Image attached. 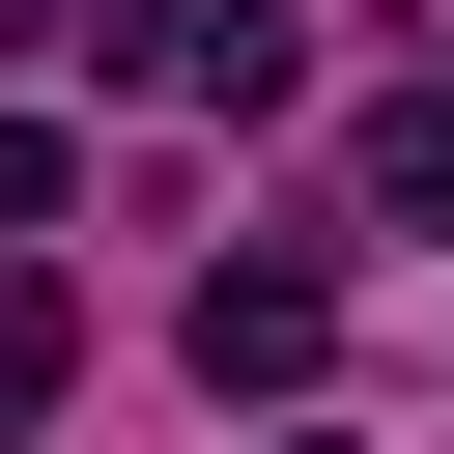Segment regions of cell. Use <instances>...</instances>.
Segmentation results:
<instances>
[{
  "label": "cell",
  "instance_id": "obj_1",
  "mask_svg": "<svg viewBox=\"0 0 454 454\" xmlns=\"http://www.w3.org/2000/svg\"><path fill=\"white\" fill-rule=\"evenodd\" d=\"M312 340H340L312 255H199V397H312Z\"/></svg>",
  "mask_w": 454,
  "mask_h": 454
},
{
  "label": "cell",
  "instance_id": "obj_2",
  "mask_svg": "<svg viewBox=\"0 0 454 454\" xmlns=\"http://www.w3.org/2000/svg\"><path fill=\"white\" fill-rule=\"evenodd\" d=\"M340 199H369V227H454V85H369V142H340Z\"/></svg>",
  "mask_w": 454,
  "mask_h": 454
},
{
  "label": "cell",
  "instance_id": "obj_3",
  "mask_svg": "<svg viewBox=\"0 0 454 454\" xmlns=\"http://www.w3.org/2000/svg\"><path fill=\"white\" fill-rule=\"evenodd\" d=\"M57 397H85V284H28V255H0V426H57Z\"/></svg>",
  "mask_w": 454,
  "mask_h": 454
},
{
  "label": "cell",
  "instance_id": "obj_4",
  "mask_svg": "<svg viewBox=\"0 0 454 454\" xmlns=\"http://www.w3.org/2000/svg\"><path fill=\"white\" fill-rule=\"evenodd\" d=\"M57 28H85V0H0V57H57Z\"/></svg>",
  "mask_w": 454,
  "mask_h": 454
},
{
  "label": "cell",
  "instance_id": "obj_5",
  "mask_svg": "<svg viewBox=\"0 0 454 454\" xmlns=\"http://www.w3.org/2000/svg\"><path fill=\"white\" fill-rule=\"evenodd\" d=\"M284 454H369V426H284Z\"/></svg>",
  "mask_w": 454,
  "mask_h": 454
}]
</instances>
